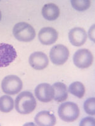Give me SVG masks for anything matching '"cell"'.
I'll return each mask as SVG.
<instances>
[{"label":"cell","instance_id":"10","mask_svg":"<svg viewBox=\"0 0 95 126\" xmlns=\"http://www.w3.org/2000/svg\"><path fill=\"white\" fill-rule=\"evenodd\" d=\"M88 35L86 32L81 27H75L70 30L69 33V39L73 46L80 47L84 44L86 42Z\"/></svg>","mask_w":95,"mask_h":126},{"label":"cell","instance_id":"7","mask_svg":"<svg viewBox=\"0 0 95 126\" xmlns=\"http://www.w3.org/2000/svg\"><path fill=\"white\" fill-rule=\"evenodd\" d=\"M73 61L77 67L81 69H86L91 66L93 57L92 53L88 49H79L73 55Z\"/></svg>","mask_w":95,"mask_h":126},{"label":"cell","instance_id":"2","mask_svg":"<svg viewBox=\"0 0 95 126\" xmlns=\"http://www.w3.org/2000/svg\"><path fill=\"white\" fill-rule=\"evenodd\" d=\"M13 34L18 40L24 42L32 41L36 37L34 29L29 23L20 22L14 26Z\"/></svg>","mask_w":95,"mask_h":126},{"label":"cell","instance_id":"15","mask_svg":"<svg viewBox=\"0 0 95 126\" xmlns=\"http://www.w3.org/2000/svg\"><path fill=\"white\" fill-rule=\"evenodd\" d=\"M14 106L13 100L8 95H3L0 98V111L4 113H8L12 111Z\"/></svg>","mask_w":95,"mask_h":126},{"label":"cell","instance_id":"9","mask_svg":"<svg viewBox=\"0 0 95 126\" xmlns=\"http://www.w3.org/2000/svg\"><path fill=\"white\" fill-rule=\"evenodd\" d=\"M29 62L32 68L37 70H41L47 67L49 64V59L43 52H35L30 56Z\"/></svg>","mask_w":95,"mask_h":126},{"label":"cell","instance_id":"16","mask_svg":"<svg viewBox=\"0 0 95 126\" xmlns=\"http://www.w3.org/2000/svg\"><path fill=\"white\" fill-rule=\"evenodd\" d=\"M69 92L79 98H81L83 97L85 93V87L81 82H73L71 83V85L69 86Z\"/></svg>","mask_w":95,"mask_h":126},{"label":"cell","instance_id":"6","mask_svg":"<svg viewBox=\"0 0 95 126\" xmlns=\"http://www.w3.org/2000/svg\"><path fill=\"white\" fill-rule=\"evenodd\" d=\"M49 57L54 64L62 65L66 63L69 57V50L63 45H56L51 49Z\"/></svg>","mask_w":95,"mask_h":126},{"label":"cell","instance_id":"4","mask_svg":"<svg viewBox=\"0 0 95 126\" xmlns=\"http://www.w3.org/2000/svg\"><path fill=\"white\" fill-rule=\"evenodd\" d=\"M22 80L15 75H8L4 78L1 82L3 92L11 95L19 93L22 89Z\"/></svg>","mask_w":95,"mask_h":126},{"label":"cell","instance_id":"19","mask_svg":"<svg viewBox=\"0 0 95 126\" xmlns=\"http://www.w3.org/2000/svg\"><path fill=\"white\" fill-rule=\"evenodd\" d=\"M95 119L92 117H86L84 118L82 120H81L80 126H95Z\"/></svg>","mask_w":95,"mask_h":126},{"label":"cell","instance_id":"21","mask_svg":"<svg viewBox=\"0 0 95 126\" xmlns=\"http://www.w3.org/2000/svg\"><path fill=\"white\" fill-rule=\"evenodd\" d=\"M1 17H2L1 12V11H0V21H1Z\"/></svg>","mask_w":95,"mask_h":126},{"label":"cell","instance_id":"12","mask_svg":"<svg viewBox=\"0 0 95 126\" xmlns=\"http://www.w3.org/2000/svg\"><path fill=\"white\" fill-rule=\"evenodd\" d=\"M36 125L39 126H53L56 124V117L53 113L43 110L39 112L34 118Z\"/></svg>","mask_w":95,"mask_h":126},{"label":"cell","instance_id":"3","mask_svg":"<svg viewBox=\"0 0 95 126\" xmlns=\"http://www.w3.org/2000/svg\"><path fill=\"white\" fill-rule=\"evenodd\" d=\"M60 118L65 122H73L78 118L80 113L79 107L73 102H65L60 105L58 110Z\"/></svg>","mask_w":95,"mask_h":126},{"label":"cell","instance_id":"11","mask_svg":"<svg viewBox=\"0 0 95 126\" xmlns=\"http://www.w3.org/2000/svg\"><path fill=\"white\" fill-rule=\"evenodd\" d=\"M58 34L55 29L51 27H44L39 32L38 38L41 43L43 45L53 44L57 40Z\"/></svg>","mask_w":95,"mask_h":126},{"label":"cell","instance_id":"8","mask_svg":"<svg viewBox=\"0 0 95 126\" xmlns=\"http://www.w3.org/2000/svg\"><path fill=\"white\" fill-rule=\"evenodd\" d=\"M36 98L40 102H49L54 98V89L49 84L41 83L35 89Z\"/></svg>","mask_w":95,"mask_h":126},{"label":"cell","instance_id":"20","mask_svg":"<svg viewBox=\"0 0 95 126\" xmlns=\"http://www.w3.org/2000/svg\"><path fill=\"white\" fill-rule=\"evenodd\" d=\"M89 38L91 40H92L93 41H95V25H93L92 27H91V29H89Z\"/></svg>","mask_w":95,"mask_h":126},{"label":"cell","instance_id":"17","mask_svg":"<svg viewBox=\"0 0 95 126\" xmlns=\"http://www.w3.org/2000/svg\"><path fill=\"white\" fill-rule=\"evenodd\" d=\"M71 3L72 7L79 12L88 10L91 5V1L89 0H72Z\"/></svg>","mask_w":95,"mask_h":126},{"label":"cell","instance_id":"14","mask_svg":"<svg viewBox=\"0 0 95 126\" xmlns=\"http://www.w3.org/2000/svg\"><path fill=\"white\" fill-rule=\"evenodd\" d=\"M52 87L54 89L53 99L57 102H62L66 100L68 97V92L66 85L63 83L57 82L54 83Z\"/></svg>","mask_w":95,"mask_h":126},{"label":"cell","instance_id":"5","mask_svg":"<svg viewBox=\"0 0 95 126\" xmlns=\"http://www.w3.org/2000/svg\"><path fill=\"white\" fill-rule=\"evenodd\" d=\"M17 57L15 49L12 45L0 43V67L8 66Z\"/></svg>","mask_w":95,"mask_h":126},{"label":"cell","instance_id":"13","mask_svg":"<svg viewBox=\"0 0 95 126\" xmlns=\"http://www.w3.org/2000/svg\"><path fill=\"white\" fill-rule=\"evenodd\" d=\"M42 15L45 19L49 21H54L60 15V9L54 3L45 4L42 9Z\"/></svg>","mask_w":95,"mask_h":126},{"label":"cell","instance_id":"1","mask_svg":"<svg viewBox=\"0 0 95 126\" xmlns=\"http://www.w3.org/2000/svg\"><path fill=\"white\" fill-rule=\"evenodd\" d=\"M16 110L21 114H28L33 112L36 107V101L32 93L23 92L17 96L15 102Z\"/></svg>","mask_w":95,"mask_h":126},{"label":"cell","instance_id":"18","mask_svg":"<svg viewBox=\"0 0 95 126\" xmlns=\"http://www.w3.org/2000/svg\"><path fill=\"white\" fill-rule=\"evenodd\" d=\"M84 109L86 113L91 115L95 114V98H89L84 102Z\"/></svg>","mask_w":95,"mask_h":126}]
</instances>
